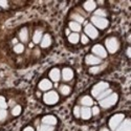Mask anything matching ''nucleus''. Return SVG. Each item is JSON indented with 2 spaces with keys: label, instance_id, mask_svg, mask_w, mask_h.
I'll return each instance as SVG.
<instances>
[{
  "label": "nucleus",
  "instance_id": "nucleus-1",
  "mask_svg": "<svg viewBox=\"0 0 131 131\" xmlns=\"http://www.w3.org/2000/svg\"><path fill=\"white\" fill-rule=\"evenodd\" d=\"M117 99H118V96H117L116 93H111V94H109L108 96L104 97L103 100H101L100 101V105L103 108H109V107L113 106L117 102Z\"/></svg>",
  "mask_w": 131,
  "mask_h": 131
},
{
  "label": "nucleus",
  "instance_id": "nucleus-2",
  "mask_svg": "<svg viewBox=\"0 0 131 131\" xmlns=\"http://www.w3.org/2000/svg\"><path fill=\"white\" fill-rule=\"evenodd\" d=\"M108 88H109V84L108 83H106V82H100V83H97L96 85L93 86V88L91 90V94L94 97H97L103 91H105Z\"/></svg>",
  "mask_w": 131,
  "mask_h": 131
},
{
  "label": "nucleus",
  "instance_id": "nucleus-3",
  "mask_svg": "<svg viewBox=\"0 0 131 131\" xmlns=\"http://www.w3.org/2000/svg\"><path fill=\"white\" fill-rule=\"evenodd\" d=\"M105 44H106V47H107V50L110 52V53H114L117 49H118V41L116 38L114 37H111V38H108L105 42Z\"/></svg>",
  "mask_w": 131,
  "mask_h": 131
},
{
  "label": "nucleus",
  "instance_id": "nucleus-4",
  "mask_svg": "<svg viewBox=\"0 0 131 131\" xmlns=\"http://www.w3.org/2000/svg\"><path fill=\"white\" fill-rule=\"evenodd\" d=\"M124 117H125V116H124V114H122V113L114 114V115L110 118V121H109V127H110V129H111L112 131H114V130L118 127V125L124 121Z\"/></svg>",
  "mask_w": 131,
  "mask_h": 131
},
{
  "label": "nucleus",
  "instance_id": "nucleus-5",
  "mask_svg": "<svg viewBox=\"0 0 131 131\" xmlns=\"http://www.w3.org/2000/svg\"><path fill=\"white\" fill-rule=\"evenodd\" d=\"M43 100L47 105H53L59 101V95L56 91H48L44 94L43 96Z\"/></svg>",
  "mask_w": 131,
  "mask_h": 131
},
{
  "label": "nucleus",
  "instance_id": "nucleus-6",
  "mask_svg": "<svg viewBox=\"0 0 131 131\" xmlns=\"http://www.w3.org/2000/svg\"><path fill=\"white\" fill-rule=\"evenodd\" d=\"M91 22L93 25H95L97 28H100V29H104L108 26L109 22H108V20L106 18H101V17H91Z\"/></svg>",
  "mask_w": 131,
  "mask_h": 131
},
{
  "label": "nucleus",
  "instance_id": "nucleus-7",
  "mask_svg": "<svg viewBox=\"0 0 131 131\" xmlns=\"http://www.w3.org/2000/svg\"><path fill=\"white\" fill-rule=\"evenodd\" d=\"M92 52L95 54V57H97V58H106V56H107L106 49L100 44H96V45H94L92 47Z\"/></svg>",
  "mask_w": 131,
  "mask_h": 131
},
{
  "label": "nucleus",
  "instance_id": "nucleus-8",
  "mask_svg": "<svg viewBox=\"0 0 131 131\" xmlns=\"http://www.w3.org/2000/svg\"><path fill=\"white\" fill-rule=\"evenodd\" d=\"M85 34H86V36H88L91 39H95L99 36V32H97L96 28L92 24H87L85 26Z\"/></svg>",
  "mask_w": 131,
  "mask_h": 131
},
{
  "label": "nucleus",
  "instance_id": "nucleus-9",
  "mask_svg": "<svg viewBox=\"0 0 131 131\" xmlns=\"http://www.w3.org/2000/svg\"><path fill=\"white\" fill-rule=\"evenodd\" d=\"M114 131H131V121L129 118L124 119Z\"/></svg>",
  "mask_w": 131,
  "mask_h": 131
},
{
  "label": "nucleus",
  "instance_id": "nucleus-10",
  "mask_svg": "<svg viewBox=\"0 0 131 131\" xmlns=\"http://www.w3.org/2000/svg\"><path fill=\"white\" fill-rule=\"evenodd\" d=\"M85 62L88 65H97V64H100L102 61H101L100 58L93 56V54H88V56H86V58H85Z\"/></svg>",
  "mask_w": 131,
  "mask_h": 131
},
{
  "label": "nucleus",
  "instance_id": "nucleus-11",
  "mask_svg": "<svg viewBox=\"0 0 131 131\" xmlns=\"http://www.w3.org/2000/svg\"><path fill=\"white\" fill-rule=\"evenodd\" d=\"M51 87H52V84H51V82H50L49 80H47V79L42 80V81L39 83V88H40L41 90H43V91L49 90Z\"/></svg>",
  "mask_w": 131,
  "mask_h": 131
},
{
  "label": "nucleus",
  "instance_id": "nucleus-12",
  "mask_svg": "<svg viewBox=\"0 0 131 131\" xmlns=\"http://www.w3.org/2000/svg\"><path fill=\"white\" fill-rule=\"evenodd\" d=\"M42 123L45 125H49V126H53L57 124V118L53 115H46L42 118Z\"/></svg>",
  "mask_w": 131,
  "mask_h": 131
},
{
  "label": "nucleus",
  "instance_id": "nucleus-13",
  "mask_svg": "<svg viewBox=\"0 0 131 131\" xmlns=\"http://www.w3.org/2000/svg\"><path fill=\"white\" fill-rule=\"evenodd\" d=\"M62 78L64 81H70L73 78V71L70 68H64L62 71Z\"/></svg>",
  "mask_w": 131,
  "mask_h": 131
},
{
  "label": "nucleus",
  "instance_id": "nucleus-14",
  "mask_svg": "<svg viewBox=\"0 0 131 131\" xmlns=\"http://www.w3.org/2000/svg\"><path fill=\"white\" fill-rule=\"evenodd\" d=\"M49 78H50L53 82H58V81L60 80V78H61V72H60V70H59L58 68L51 69L50 72H49Z\"/></svg>",
  "mask_w": 131,
  "mask_h": 131
},
{
  "label": "nucleus",
  "instance_id": "nucleus-15",
  "mask_svg": "<svg viewBox=\"0 0 131 131\" xmlns=\"http://www.w3.org/2000/svg\"><path fill=\"white\" fill-rule=\"evenodd\" d=\"M91 109L89 108V107H83V108H81V117L83 118V119H88V118H90L91 117Z\"/></svg>",
  "mask_w": 131,
  "mask_h": 131
},
{
  "label": "nucleus",
  "instance_id": "nucleus-16",
  "mask_svg": "<svg viewBox=\"0 0 131 131\" xmlns=\"http://www.w3.org/2000/svg\"><path fill=\"white\" fill-rule=\"evenodd\" d=\"M50 44H51V38H50V36H49L48 34L44 35V36L42 37V40H41V46H42L43 48H46V47H48Z\"/></svg>",
  "mask_w": 131,
  "mask_h": 131
},
{
  "label": "nucleus",
  "instance_id": "nucleus-17",
  "mask_svg": "<svg viewBox=\"0 0 131 131\" xmlns=\"http://www.w3.org/2000/svg\"><path fill=\"white\" fill-rule=\"evenodd\" d=\"M81 104L83 106H85V107H89V106H91L93 104V101H92V99L90 96L85 95V96H83L81 99Z\"/></svg>",
  "mask_w": 131,
  "mask_h": 131
},
{
  "label": "nucleus",
  "instance_id": "nucleus-18",
  "mask_svg": "<svg viewBox=\"0 0 131 131\" xmlns=\"http://www.w3.org/2000/svg\"><path fill=\"white\" fill-rule=\"evenodd\" d=\"M19 38L22 42H26L28 39V32H27V28H22L19 32Z\"/></svg>",
  "mask_w": 131,
  "mask_h": 131
},
{
  "label": "nucleus",
  "instance_id": "nucleus-19",
  "mask_svg": "<svg viewBox=\"0 0 131 131\" xmlns=\"http://www.w3.org/2000/svg\"><path fill=\"white\" fill-rule=\"evenodd\" d=\"M84 8L87 10V12H92V10L95 8V2L92 1V0H89L84 3Z\"/></svg>",
  "mask_w": 131,
  "mask_h": 131
},
{
  "label": "nucleus",
  "instance_id": "nucleus-20",
  "mask_svg": "<svg viewBox=\"0 0 131 131\" xmlns=\"http://www.w3.org/2000/svg\"><path fill=\"white\" fill-rule=\"evenodd\" d=\"M80 40V36L79 34H77V32H72V34H69L68 36V41L70 43H72V44H75V43H78Z\"/></svg>",
  "mask_w": 131,
  "mask_h": 131
},
{
  "label": "nucleus",
  "instance_id": "nucleus-21",
  "mask_svg": "<svg viewBox=\"0 0 131 131\" xmlns=\"http://www.w3.org/2000/svg\"><path fill=\"white\" fill-rule=\"evenodd\" d=\"M69 28L74 31V32H78L81 30V24L77 23V22H74V21H71V22L69 23Z\"/></svg>",
  "mask_w": 131,
  "mask_h": 131
},
{
  "label": "nucleus",
  "instance_id": "nucleus-22",
  "mask_svg": "<svg viewBox=\"0 0 131 131\" xmlns=\"http://www.w3.org/2000/svg\"><path fill=\"white\" fill-rule=\"evenodd\" d=\"M41 40H42V31L36 30L34 37H32V41H34V43H39L41 42Z\"/></svg>",
  "mask_w": 131,
  "mask_h": 131
},
{
  "label": "nucleus",
  "instance_id": "nucleus-23",
  "mask_svg": "<svg viewBox=\"0 0 131 131\" xmlns=\"http://www.w3.org/2000/svg\"><path fill=\"white\" fill-rule=\"evenodd\" d=\"M71 18L74 20V22H77L79 24H81V23L84 22V18L81 15H79V14H72L71 15Z\"/></svg>",
  "mask_w": 131,
  "mask_h": 131
},
{
  "label": "nucleus",
  "instance_id": "nucleus-24",
  "mask_svg": "<svg viewBox=\"0 0 131 131\" xmlns=\"http://www.w3.org/2000/svg\"><path fill=\"white\" fill-rule=\"evenodd\" d=\"M60 92H61L63 95L69 94V92H70V87L67 86V85H62V86L60 87Z\"/></svg>",
  "mask_w": 131,
  "mask_h": 131
},
{
  "label": "nucleus",
  "instance_id": "nucleus-25",
  "mask_svg": "<svg viewBox=\"0 0 131 131\" xmlns=\"http://www.w3.org/2000/svg\"><path fill=\"white\" fill-rule=\"evenodd\" d=\"M111 93H112V90L108 88V89H106L105 91H103V92H102V93H101V94H100L99 96H97V97H96V99H97V100H99V101H101V100H103V99H104V97L108 96L109 94H111Z\"/></svg>",
  "mask_w": 131,
  "mask_h": 131
},
{
  "label": "nucleus",
  "instance_id": "nucleus-26",
  "mask_svg": "<svg viewBox=\"0 0 131 131\" xmlns=\"http://www.w3.org/2000/svg\"><path fill=\"white\" fill-rule=\"evenodd\" d=\"M94 16L95 17H101V18H105L107 16V13L105 12L104 9L102 8H99V9H96L95 12H94Z\"/></svg>",
  "mask_w": 131,
  "mask_h": 131
},
{
  "label": "nucleus",
  "instance_id": "nucleus-27",
  "mask_svg": "<svg viewBox=\"0 0 131 131\" xmlns=\"http://www.w3.org/2000/svg\"><path fill=\"white\" fill-rule=\"evenodd\" d=\"M14 50H15V52H17V53H21V52L24 50L23 44H16L15 47H14Z\"/></svg>",
  "mask_w": 131,
  "mask_h": 131
},
{
  "label": "nucleus",
  "instance_id": "nucleus-28",
  "mask_svg": "<svg viewBox=\"0 0 131 131\" xmlns=\"http://www.w3.org/2000/svg\"><path fill=\"white\" fill-rule=\"evenodd\" d=\"M40 131H53V126H49V125L43 124L40 127Z\"/></svg>",
  "mask_w": 131,
  "mask_h": 131
},
{
  "label": "nucleus",
  "instance_id": "nucleus-29",
  "mask_svg": "<svg viewBox=\"0 0 131 131\" xmlns=\"http://www.w3.org/2000/svg\"><path fill=\"white\" fill-rule=\"evenodd\" d=\"M103 68H104V66H94V67H91L89 69V72L90 73H97V72H100Z\"/></svg>",
  "mask_w": 131,
  "mask_h": 131
},
{
  "label": "nucleus",
  "instance_id": "nucleus-30",
  "mask_svg": "<svg viewBox=\"0 0 131 131\" xmlns=\"http://www.w3.org/2000/svg\"><path fill=\"white\" fill-rule=\"evenodd\" d=\"M20 112H21V107H20L19 105L15 106V107L12 109V114H13V115H19Z\"/></svg>",
  "mask_w": 131,
  "mask_h": 131
},
{
  "label": "nucleus",
  "instance_id": "nucleus-31",
  "mask_svg": "<svg viewBox=\"0 0 131 131\" xmlns=\"http://www.w3.org/2000/svg\"><path fill=\"white\" fill-rule=\"evenodd\" d=\"M7 107V104L5 102V99L3 96H0V109H5Z\"/></svg>",
  "mask_w": 131,
  "mask_h": 131
},
{
  "label": "nucleus",
  "instance_id": "nucleus-32",
  "mask_svg": "<svg viewBox=\"0 0 131 131\" xmlns=\"http://www.w3.org/2000/svg\"><path fill=\"white\" fill-rule=\"evenodd\" d=\"M7 116V111L5 109H0V121H3Z\"/></svg>",
  "mask_w": 131,
  "mask_h": 131
},
{
  "label": "nucleus",
  "instance_id": "nucleus-33",
  "mask_svg": "<svg viewBox=\"0 0 131 131\" xmlns=\"http://www.w3.org/2000/svg\"><path fill=\"white\" fill-rule=\"evenodd\" d=\"M73 114L75 117H80L81 116V108L79 106H75L73 109Z\"/></svg>",
  "mask_w": 131,
  "mask_h": 131
},
{
  "label": "nucleus",
  "instance_id": "nucleus-34",
  "mask_svg": "<svg viewBox=\"0 0 131 131\" xmlns=\"http://www.w3.org/2000/svg\"><path fill=\"white\" fill-rule=\"evenodd\" d=\"M88 37H87L86 35H82L81 36V42L83 43V44H86V43H88Z\"/></svg>",
  "mask_w": 131,
  "mask_h": 131
},
{
  "label": "nucleus",
  "instance_id": "nucleus-35",
  "mask_svg": "<svg viewBox=\"0 0 131 131\" xmlns=\"http://www.w3.org/2000/svg\"><path fill=\"white\" fill-rule=\"evenodd\" d=\"M100 113V109L97 108V107H93L92 109H91V114H93V115H97Z\"/></svg>",
  "mask_w": 131,
  "mask_h": 131
},
{
  "label": "nucleus",
  "instance_id": "nucleus-36",
  "mask_svg": "<svg viewBox=\"0 0 131 131\" xmlns=\"http://www.w3.org/2000/svg\"><path fill=\"white\" fill-rule=\"evenodd\" d=\"M7 1H4V0H0V6H2L3 8H6L7 7Z\"/></svg>",
  "mask_w": 131,
  "mask_h": 131
},
{
  "label": "nucleus",
  "instance_id": "nucleus-37",
  "mask_svg": "<svg viewBox=\"0 0 131 131\" xmlns=\"http://www.w3.org/2000/svg\"><path fill=\"white\" fill-rule=\"evenodd\" d=\"M23 131H34V129H32L31 127H26V128H25Z\"/></svg>",
  "mask_w": 131,
  "mask_h": 131
},
{
  "label": "nucleus",
  "instance_id": "nucleus-38",
  "mask_svg": "<svg viewBox=\"0 0 131 131\" xmlns=\"http://www.w3.org/2000/svg\"><path fill=\"white\" fill-rule=\"evenodd\" d=\"M13 44H17V39H14L13 40Z\"/></svg>",
  "mask_w": 131,
  "mask_h": 131
},
{
  "label": "nucleus",
  "instance_id": "nucleus-39",
  "mask_svg": "<svg viewBox=\"0 0 131 131\" xmlns=\"http://www.w3.org/2000/svg\"><path fill=\"white\" fill-rule=\"evenodd\" d=\"M100 131H109V130H108L107 128H103V129H101Z\"/></svg>",
  "mask_w": 131,
  "mask_h": 131
},
{
  "label": "nucleus",
  "instance_id": "nucleus-40",
  "mask_svg": "<svg viewBox=\"0 0 131 131\" xmlns=\"http://www.w3.org/2000/svg\"><path fill=\"white\" fill-rule=\"evenodd\" d=\"M127 54H128V56L130 57V48H128V50H127Z\"/></svg>",
  "mask_w": 131,
  "mask_h": 131
},
{
  "label": "nucleus",
  "instance_id": "nucleus-41",
  "mask_svg": "<svg viewBox=\"0 0 131 131\" xmlns=\"http://www.w3.org/2000/svg\"><path fill=\"white\" fill-rule=\"evenodd\" d=\"M14 104H15V102H14V101H10V102H9V105H10V106L14 105Z\"/></svg>",
  "mask_w": 131,
  "mask_h": 131
},
{
  "label": "nucleus",
  "instance_id": "nucleus-42",
  "mask_svg": "<svg viewBox=\"0 0 131 131\" xmlns=\"http://www.w3.org/2000/svg\"><path fill=\"white\" fill-rule=\"evenodd\" d=\"M66 35L69 36V29H66Z\"/></svg>",
  "mask_w": 131,
  "mask_h": 131
}]
</instances>
